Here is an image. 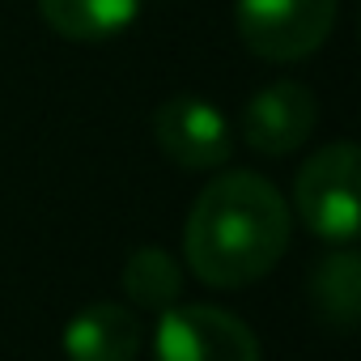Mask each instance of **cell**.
<instances>
[{"mask_svg":"<svg viewBox=\"0 0 361 361\" xmlns=\"http://www.w3.org/2000/svg\"><path fill=\"white\" fill-rule=\"evenodd\" d=\"M310 306L331 327H357L361 319V259L340 247L336 255L319 259L310 272Z\"/></svg>","mask_w":361,"mask_h":361,"instance_id":"9","label":"cell"},{"mask_svg":"<svg viewBox=\"0 0 361 361\" xmlns=\"http://www.w3.org/2000/svg\"><path fill=\"white\" fill-rule=\"evenodd\" d=\"M289 247V204L255 170H230L196 196L183 251L213 289H243L268 276Z\"/></svg>","mask_w":361,"mask_h":361,"instance_id":"1","label":"cell"},{"mask_svg":"<svg viewBox=\"0 0 361 361\" xmlns=\"http://www.w3.org/2000/svg\"><path fill=\"white\" fill-rule=\"evenodd\" d=\"M123 293H128L132 306L161 314V310H170L178 302V293H183V268H178L161 247H140L123 264Z\"/></svg>","mask_w":361,"mask_h":361,"instance_id":"10","label":"cell"},{"mask_svg":"<svg viewBox=\"0 0 361 361\" xmlns=\"http://www.w3.org/2000/svg\"><path fill=\"white\" fill-rule=\"evenodd\" d=\"M157 361H259L255 331L217 306H170L153 331Z\"/></svg>","mask_w":361,"mask_h":361,"instance_id":"4","label":"cell"},{"mask_svg":"<svg viewBox=\"0 0 361 361\" xmlns=\"http://www.w3.org/2000/svg\"><path fill=\"white\" fill-rule=\"evenodd\" d=\"M234 22L247 51L272 64H289L327 43L336 26V0H238Z\"/></svg>","mask_w":361,"mask_h":361,"instance_id":"3","label":"cell"},{"mask_svg":"<svg viewBox=\"0 0 361 361\" xmlns=\"http://www.w3.org/2000/svg\"><path fill=\"white\" fill-rule=\"evenodd\" d=\"M68 361H132L140 353V323L119 302L81 306L64 327Z\"/></svg>","mask_w":361,"mask_h":361,"instance_id":"7","label":"cell"},{"mask_svg":"<svg viewBox=\"0 0 361 361\" xmlns=\"http://www.w3.org/2000/svg\"><path fill=\"white\" fill-rule=\"evenodd\" d=\"M153 140L183 170H217V166H226V157L234 149L230 119L209 98H196V94H178L157 106Z\"/></svg>","mask_w":361,"mask_h":361,"instance_id":"5","label":"cell"},{"mask_svg":"<svg viewBox=\"0 0 361 361\" xmlns=\"http://www.w3.org/2000/svg\"><path fill=\"white\" fill-rule=\"evenodd\" d=\"M145 0H39L43 22L68 43H106L119 39Z\"/></svg>","mask_w":361,"mask_h":361,"instance_id":"8","label":"cell"},{"mask_svg":"<svg viewBox=\"0 0 361 361\" xmlns=\"http://www.w3.org/2000/svg\"><path fill=\"white\" fill-rule=\"evenodd\" d=\"M357 174L361 157L353 140H331L302 161L293 178V209L314 238L336 247L357 238Z\"/></svg>","mask_w":361,"mask_h":361,"instance_id":"2","label":"cell"},{"mask_svg":"<svg viewBox=\"0 0 361 361\" xmlns=\"http://www.w3.org/2000/svg\"><path fill=\"white\" fill-rule=\"evenodd\" d=\"M314 119H319V102L302 81H272L247 102L243 132L255 153L285 157L310 140Z\"/></svg>","mask_w":361,"mask_h":361,"instance_id":"6","label":"cell"}]
</instances>
